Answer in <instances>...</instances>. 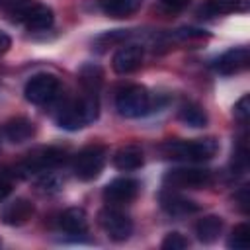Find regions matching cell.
I'll list each match as a JSON object with an SVG mask.
<instances>
[{"label":"cell","mask_w":250,"mask_h":250,"mask_svg":"<svg viewBox=\"0 0 250 250\" xmlns=\"http://www.w3.org/2000/svg\"><path fill=\"white\" fill-rule=\"evenodd\" d=\"M223 232V219L217 215H205L195 223V236L203 244H211Z\"/></svg>","instance_id":"obj_18"},{"label":"cell","mask_w":250,"mask_h":250,"mask_svg":"<svg viewBox=\"0 0 250 250\" xmlns=\"http://www.w3.org/2000/svg\"><path fill=\"white\" fill-rule=\"evenodd\" d=\"M139 182L133 178H115L104 188V201L111 207H123L139 195Z\"/></svg>","instance_id":"obj_9"},{"label":"cell","mask_w":250,"mask_h":250,"mask_svg":"<svg viewBox=\"0 0 250 250\" xmlns=\"http://www.w3.org/2000/svg\"><path fill=\"white\" fill-rule=\"evenodd\" d=\"M227 246L234 248V250H248V246H250V227H248V223H240L232 229V232L229 234Z\"/></svg>","instance_id":"obj_22"},{"label":"cell","mask_w":250,"mask_h":250,"mask_svg":"<svg viewBox=\"0 0 250 250\" xmlns=\"http://www.w3.org/2000/svg\"><path fill=\"white\" fill-rule=\"evenodd\" d=\"M178 117H180V121L186 123L188 127L199 129V127H205V125H207V113H205V109H203L199 104H195V102H186V104H182V105H180V111H178Z\"/></svg>","instance_id":"obj_21"},{"label":"cell","mask_w":250,"mask_h":250,"mask_svg":"<svg viewBox=\"0 0 250 250\" xmlns=\"http://www.w3.org/2000/svg\"><path fill=\"white\" fill-rule=\"evenodd\" d=\"M105 162H107V148L104 145H88L82 150H78V154L74 156L72 172L78 180L90 182L102 174Z\"/></svg>","instance_id":"obj_5"},{"label":"cell","mask_w":250,"mask_h":250,"mask_svg":"<svg viewBox=\"0 0 250 250\" xmlns=\"http://www.w3.org/2000/svg\"><path fill=\"white\" fill-rule=\"evenodd\" d=\"M59 229L66 234H84L88 230V215L82 207H68L59 215Z\"/></svg>","instance_id":"obj_15"},{"label":"cell","mask_w":250,"mask_h":250,"mask_svg":"<svg viewBox=\"0 0 250 250\" xmlns=\"http://www.w3.org/2000/svg\"><path fill=\"white\" fill-rule=\"evenodd\" d=\"M35 213V205L25 197H16L2 205L0 209V221L8 227H21L25 225Z\"/></svg>","instance_id":"obj_12"},{"label":"cell","mask_w":250,"mask_h":250,"mask_svg":"<svg viewBox=\"0 0 250 250\" xmlns=\"http://www.w3.org/2000/svg\"><path fill=\"white\" fill-rule=\"evenodd\" d=\"M236 201H238V207L244 211V213H248V209H250V197H248V188H242L238 193H236Z\"/></svg>","instance_id":"obj_27"},{"label":"cell","mask_w":250,"mask_h":250,"mask_svg":"<svg viewBox=\"0 0 250 250\" xmlns=\"http://www.w3.org/2000/svg\"><path fill=\"white\" fill-rule=\"evenodd\" d=\"M98 225L102 227V230L107 234V238L115 240V242H123L131 236L133 232V221L129 215H125L119 207H104L98 213Z\"/></svg>","instance_id":"obj_8"},{"label":"cell","mask_w":250,"mask_h":250,"mask_svg":"<svg viewBox=\"0 0 250 250\" xmlns=\"http://www.w3.org/2000/svg\"><path fill=\"white\" fill-rule=\"evenodd\" d=\"M248 64H250L248 47H234V49H229L223 55H219L213 68L223 76H230V74H238V72L246 70Z\"/></svg>","instance_id":"obj_11"},{"label":"cell","mask_w":250,"mask_h":250,"mask_svg":"<svg viewBox=\"0 0 250 250\" xmlns=\"http://www.w3.org/2000/svg\"><path fill=\"white\" fill-rule=\"evenodd\" d=\"M10 193H12V182L2 174L0 176V201H4Z\"/></svg>","instance_id":"obj_28"},{"label":"cell","mask_w":250,"mask_h":250,"mask_svg":"<svg viewBox=\"0 0 250 250\" xmlns=\"http://www.w3.org/2000/svg\"><path fill=\"white\" fill-rule=\"evenodd\" d=\"M160 150L166 158L188 164H199L211 160L219 152V141L213 137L193 139V141H166L160 146Z\"/></svg>","instance_id":"obj_2"},{"label":"cell","mask_w":250,"mask_h":250,"mask_svg":"<svg viewBox=\"0 0 250 250\" xmlns=\"http://www.w3.org/2000/svg\"><path fill=\"white\" fill-rule=\"evenodd\" d=\"M164 184L168 188H180V189H203L213 184V174L211 170L195 168V166L172 168L164 174Z\"/></svg>","instance_id":"obj_7"},{"label":"cell","mask_w":250,"mask_h":250,"mask_svg":"<svg viewBox=\"0 0 250 250\" xmlns=\"http://www.w3.org/2000/svg\"><path fill=\"white\" fill-rule=\"evenodd\" d=\"M246 10H248V0H205V4L201 6V14L205 16H225Z\"/></svg>","instance_id":"obj_19"},{"label":"cell","mask_w":250,"mask_h":250,"mask_svg":"<svg viewBox=\"0 0 250 250\" xmlns=\"http://www.w3.org/2000/svg\"><path fill=\"white\" fill-rule=\"evenodd\" d=\"M188 244L189 242H188V238L184 234H180V232H168L164 236L160 248L162 250H184V248H188Z\"/></svg>","instance_id":"obj_25"},{"label":"cell","mask_w":250,"mask_h":250,"mask_svg":"<svg viewBox=\"0 0 250 250\" xmlns=\"http://www.w3.org/2000/svg\"><path fill=\"white\" fill-rule=\"evenodd\" d=\"M143 57H145V51H143L141 45H125V47H119L113 53V57H111V68L117 74L135 72L143 64Z\"/></svg>","instance_id":"obj_14"},{"label":"cell","mask_w":250,"mask_h":250,"mask_svg":"<svg viewBox=\"0 0 250 250\" xmlns=\"http://www.w3.org/2000/svg\"><path fill=\"white\" fill-rule=\"evenodd\" d=\"M158 201H160V207L168 215H174V217H186V215H193V213L199 211V205L195 201H191L189 197L174 191V188L162 189L160 195H158Z\"/></svg>","instance_id":"obj_13"},{"label":"cell","mask_w":250,"mask_h":250,"mask_svg":"<svg viewBox=\"0 0 250 250\" xmlns=\"http://www.w3.org/2000/svg\"><path fill=\"white\" fill-rule=\"evenodd\" d=\"M168 10H184L188 4H189V0H160Z\"/></svg>","instance_id":"obj_29"},{"label":"cell","mask_w":250,"mask_h":250,"mask_svg":"<svg viewBox=\"0 0 250 250\" xmlns=\"http://www.w3.org/2000/svg\"><path fill=\"white\" fill-rule=\"evenodd\" d=\"M143 6V0H100V8L109 18H129Z\"/></svg>","instance_id":"obj_20"},{"label":"cell","mask_w":250,"mask_h":250,"mask_svg":"<svg viewBox=\"0 0 250 250\" xmlns=\"http://www.w3.org/2000/svg\"><path fill=\"white\" fill-rule=\"evenodd\" d=\"M115 109L121 117H127V119L143 117L152 109V96L141 84L125 86L115 96Z\"/></svg>","instance_id":"obj_3"},{"label":"cell","mask_w":250,"mask_h":250,"mask_svg":"<svg viewBox=\"0 0 250 250\" xmlns=\"http://www.w3.org/2000/svg\"><path fill=\"white\" fill-rule=\"evenodd\" d=\"M100 104L96 92H84L61 105V109L55 115V121L61 129L66 131H78L98 119Z\"/></svg>","instance_id":"obj_1"},{"label":"cell","mask_w":250,"mask_h":250,"mask_svg":"<svg viewBox=\"0 0 250 250\" xmlns=\"http://www.w3.org/2000/svg\"><path fill=\"white\" fill-rule=\"evenodd\" d=\"M4 135L10 143H25L35 135V125L27 117H14L4 125Z\"/></svg>","instance_id":"obj_17"},{"label":"cell","mask_w":250,"mask_h":250,"mask_svg":"<svg viewBox=\"0 0 250 250\" xmlns=\"http://www.w3.org/2000/svg\"><path fill=\"white\" fill-rule=\"evenodd\" d=\"M37 188L43 191V193H57L61 188H62V182L59 180V176L51 174V172H45L41 174V178L37 180Z\"/></svg>","instance_id":"obj_24"},{"label":"cell","mask_w":250,"mask_h":250,"mask_svg":"<svg viewBox=\"0 0 250 250\" xmlns=\"http://www.w3.org/2000/svg\"><path fill=\"white\" fill-rule=\"evenodd\" d=\"M80 82H82V86L88 92H96L98 86L102 84V70H100V66H96V64L82 66V70H80Z\"/></svg>","instance_id":"obj_23"},{"label":"cell","mask_w":250,"mask_h":250,"mask_svg":"<svg viewBox=\"0 0 250 250\" xmlns=\"http://www.w3.org/2000/svg\"><path fill=\"white\" fill-rule=\"evenodd\" d=\"M248 115H250V96L244 94V96L234 104V117H236L242 125H246Z\"/></svg>","instance_id":"obj_26"},{"label":"cell","mask_w":250,"mask_h":250,"mask_svg":"<svg viewBox=\"0 0 250 250\" xmlns=\"http://www.w3.org/2000/svg\"><path fill=\"white\" fill-rule=\"evenodd\" d=\"M59 92H61V82L55 74L49 72L33 74L23 86V96L33 105H47L55 102Z\"/></svg>","instance_id":"obj_6"},{"label":"cell","mask_w":250,"mask_h":250,"mask_svg":"<svg viewBox=\"0 0 250 250\" xmlns=\"http://www.w3.org/2000/svg\"><path fill=\"white\" fill-rule=\"evenodd\" d=\"M62 160H64V150L62 148H57V146L41 148V150L29 154L20 164H16L12 168V176H16V178H31L35 174H45V172L53 170L55 166H59Z\"/></svg>","instance_id":"obj_4"},{"label":"cell","mask_w":250,"mask_h":250,"mask_svg":"<svg viewBox=\"0 0 250 250\" xmlns=\"http://www.w3.org/2000/svg\"><path fill=\"white\" fill-rule=\"evenodd\" d=\"M18 21L29 31H45L55 23V14L47 4H31L18 12Z\"/></svg>","instance_id":"obj_10"},{"label":"cell","mask_w":250,"mask_h":250,"mask_svg":"<svg viewBox=\"0 0 250 250\" xmlns=\"http://www.w3.org/2000/svg\"><path fill=\"white\" fill-rule=\"evenodd\" d=\"M143 164H145V154H143L141 146H137V145H125V146L117 148L113 154V166L121 172L139 170Z\"/></svg>","instance_id":"obj_16"},{"label":"cell","mask_w":250,"mask_h":250,"mask_svg":"<svg viewBox=\"0 0 250 250\" xmlns=\"http://www.w3.org/2000/svg\"><path fill=\"white\" fill-rule=\"evenodd\" d=\"M10 47H12V39H10V35L4 33V31H0V55H4Z\"/></svg>","instance_id":"obj_30"}]
</instances>
